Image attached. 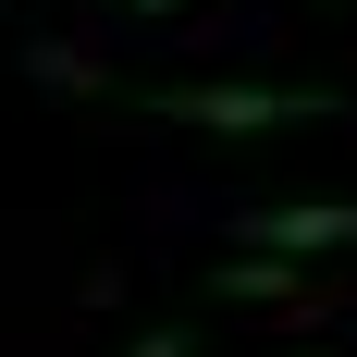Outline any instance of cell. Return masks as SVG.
Segmentation results:
<instances>
[{
  "mask_svg": "<svg viewBox=\"0 0 357 357\" xmlns=\"http://www.w3.org/2000/svg\"><path fill=\"white\" fill-rule=\"evenodd\" d=\"M321 111V86H148V123H197V136H284Z\"/></svg>",
  "mask_w": 357,
  "mask_h": 357,
  "instance_id": "6da1fadb",
  "label": "cell"
},
{
  "mask_svg": "<svg viewBox=\"0 0 357 357\" xmlns=\"http://www.w3.org/2000/svg\"><path fill=\"white\" fill-rule=\"evenodd\" d=\"M234 234L271 259H333L357 247V197H271V210H234Z\"/></svg>",
  "mask_w": 357,
  "mask_h": 357,
  "instance_id": "7a4b0ae2",
  "label": "cell"
},
{
  "mask_svg": "<svg viewBox=\"0 0 357 357\" xmlns=\"http://www.w3.org/2000/svg\"><path fill=\"white\" fill-rule=\"evenodd\" d=\"M136 357H197V345H185V333H148V345H136Z\"/></svg>",
  "mask_w": 357,
  "mask_h": 357,
  "instance_id": "3957f363",
  "label": "cell"
},
{
  "mask_svg": "<svg viewBox=\"0 0 357 357\" xmlns=\"http://www.w3.org/2000/svg\"><path fill=\"white\" fill-rule=\"evenodd\" d=\"M136 13H173V0H136Z\"/></svg>",
  "mask_w": 357,
  "mask_h": 357,
  "instance_id": "277c9868",
  "label": "cell"
}]
</instances>
